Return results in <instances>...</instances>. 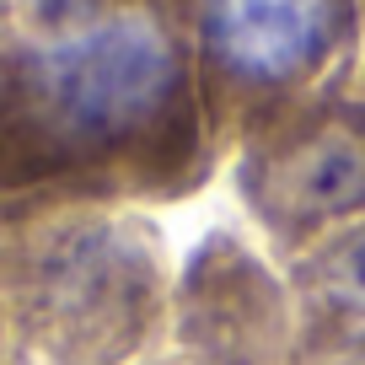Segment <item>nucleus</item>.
<instances>
[{
	"instance_id": "obj_10",
	"label": "nucleus",
	"mask_w": 365,
	"mask_h": 365,
	"mask_svg": "<svg viewBox=\"0 0 365 365\" xmlns=\"http://www.w3.org/2000/svg\"><path fill=\"white\" fill-rule=\"evenodd\" d=\"M0 365H33V360H27L22 349H11V344H6V349H0Z\"/></svg>"
},
{
	"instance_id": "obj_2",
	"label": "nucleus",
	"mask_w": 365,
	"mask_h": 365,
	"mask_svg": "<svg viewBox=\"0 0 365 365\" xmlns=\"http://www.w3.org/2000/svg\"><path fill=\"white\" fill-rule=\"evenodd\" d=\"M172 279L145 210H48L0 226L6 344L33 365H145L172 339Z\"/></svg>"
},
{
	"instance_id": "obj_1",
	"label": "nucleus",
	"mask_w": 365,
	"mask_h": 365,
	"mask_svg": "<svg viewBox=\"0 0 365 365\" xmlns=\"http://www.w3.org/2000/svg\"><path fill=\"white\" fill-rule=\"evenodd\" d=\"M215 167L188 0H22L0 65V226L178 205Z\"/></svg>"
},
{
	"instance_id": "obj_12",
	"label": "nucleus",
	"mask_w": 365,
	"mask_h": 365,
	"mask_svg": "<svg viewBox=\"0 0 365 365\" xmlns=\"http://www.w3.org/2000/svg\"><path fill=\"white\" fill-rule=\"evenodd\" d=\"M360 11H365V0H360Z\"/></svg>"
},
{
	"instance_id": "obj_9",
	"label": "nucleus",
	"mask_w": 365,
	"mask_h": 365,
	"mask_svg": "<svg viewBox=\"0 0 365 365\" xmlns=\"http://www.w3.org/2000/svg\"><path fill=\"white\" fill-rule=\"evenodd\" d=\"M145 365H210V360H199V354H188V349H161V354H150Z\"/></svg>"
},
{
	"instance_id": "obj_4",
	"label": "nucleus",
	"mask_w": 365,
	"mask_h": 365,
	"mask_svg": "<svg viewBox=\"0 0 365 365\" xmlns=\"http://www.w3.org/2000/svg\"><path fill=\"white\" fill-rule=\"evenodd\" d=\"M237 199L285 263L365 220V91H322L247 129Z\"/></svg>"
},
{
	"instance_id": "obj_5",
	"label": "nucleus",
	"mask_w": 365,
	"mask_h": 365,
	"mask_svg": "<svg viewBox=\"0 0 365 365\" xmlns=\"http://www.w3.org/2000/svg\"><path fill=\"white\" fill-rule=\"evenodd\" d=\"M296 339L285 279L242 237L210 231L172 279V349L210 365H285Z\"/></svg>"
},
{
	"instance_id": "obj_6",
	"label": "nucleus",
	"mask_w": 365,
	"mask_h": 365,
	"mask_svg": "<svg viewBox=\"0 0 365 365\" xmlns=\"http://www.w3.org/2000/svg\"><path fill=\"white\" fill-rule=\"evenodd\" d=\"M285 290H290V312H296V339L365 328V220L301 252L285 274Z\"/></svg>"
},
{
	"instance_id": "obj_3",
	"label": "nucleus",
	"mask_w": 365,
	"mask_h": 365,
	"mask_svg": "<svg viewBox=\"0 0 365 365\" xmlns=\"http://www.w3.org/2000/svg\"><path fill=\"white\" fill-rule=\"evenodd\" d=\"M199 103L215 161L285 108L349 86L360 0H188Z\"/></svg>"
},
{
	"instance_id": "obj_7",
	"label": "nucleus",
	"mask_w": 365,
	"mask_h": 365,
	"mask_svg": "<svg viewBox=\"0 0 365 365\" xmlns=\"http://www.w3.org/2000/svg\"><path fill=\"white\" fill-rule=\"evenodd\" d=\"M285 365H365V328L354 333H322V339H296Z\"/></svg>"
},
{
	"instance_id": "obj_8",
	"label": "nucleus",
	"mask_w": 365,
	"mask_h": 365,
	"mask_svg": "<svg viewBox=\"0 0 365 365\" xmlns=\"http://www.w3.org/2000/svg\"><path fill=\"white\" fill-rule=\"evenodd\" d=\"M16 27H22V0H0V65L11 59L16 43Z\"/></svg>"
},
{
	"instance_id": "obj_11",
	"label": "nucleus",
	"mask_w": 365,
	"mask_h": 365,
	"mask_svg": "<svg viewBox=\"0 0 365 365\" xmlns=\"http://www.w3.org/2000/svg\"><path fill=\"white\" fill-rule=\"evenodd\" d=\"M0 349H6V312H0Z\"/></svg>"
}]
</instances>
